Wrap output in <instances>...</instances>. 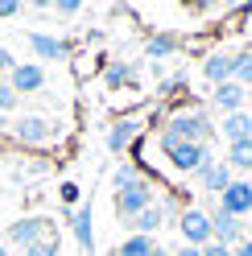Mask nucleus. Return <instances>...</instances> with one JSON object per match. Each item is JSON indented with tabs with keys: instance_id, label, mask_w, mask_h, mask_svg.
Returning a JSON list of instances; mask_svg holds the SVG:
<instances>
[{
	"instance_id": "nucleus-1",
	"label": "nucleus",
	"mask_w": 252,
	"mask_h": 256,
	"mask_svg": "<svg viewBox=\"0 0 252 256\" xmlns=\"http://www.w3.org/2000/svg\"><path fill=\"white\" fill-rule=\"evenodd\" d=\"M162 153H166V162L174 166L178 174H198L202 166L219 162V157L211 153V145H190V140H178L170 132H162Z\"/></svg>"
},
{
	"instance_id": "nucleus-2",
	"label": "nucleus",
	"mask_w": 252,
	"mask_h": 256,
	"mask_svg": "<svg viewBox=\"0 0 252 256\" xmlns=\"http://www.w3.org/2000/svg\"><path fill=\"white\" fill-rule=\"evenodd\" d=\"M166 132L178 136V140H190V145H211L215 128L207 120V112H174V116L166 120Z\"/></svg>"
},
{
	"instance_id": "nucleus-3",
	"label": "nucleus",
	"mask_w": 252,
	"mask_h": 256,
	"mask_svg": "<svg viewBox=\"0 0 252 256\" xmlns=\"http://www.w3.org/2000/svg\"><path fill=\"white\" fill-rule=\"evenodd\" d=\"M178 232L190 248H207L215 240V228H211V215L202 211V206H186V211H178Z\"/></svg>"
},
{
	"instance_id": "nucleus-4",
	"label": "nucleus",
	"mask_w": 252,
	"mask_h": 256,
	"mask_svg": "<svg viewBox=\"0 0 252 256\" xmlns=\"http://www.w3.org/2000/svg\"><path fill=\"white\" fill-rule=\"evenodd\" d=\"M149 206H153V186H149V178L116 194V215L124 219V228H128V223H132L140 211H149Z\"/></svg>"
},
{
	"instance_id": "nucleus-5",
	"label": "nucleus",
	"mask_w": 252,
	"mask_h": 256,
	"mask_svg": "<svg viewBox=\"0 0 252 256\" xmlns=\"http://www.w3.org/2000/svg\"><path fill=\"white\" fill-rule=\"evenodd\" d=\"M12 140L25 149H38V145H50L54 140V124L46 116H21L17 124H12Z\"/></svg>"
},
{
	"instance_id": "nucleus-6",
	"label": "nucleus",
	"mask_w": 252,
	"mask_h": 256,
	"mask_svg": "<svg viewBox=\"0 0 252 256\" xmlns=\"http://www.w3.org/2000/svg\"><path fill=\"white\" fill-rule=\"evenodd\" d=\"M211 228H215V244H224V248H240L244 240H248V232H244V219H236V215H228V211H219V202L211 206Z\"/></svg>"
},
{
	"instance_id": "nucleus-7",
	"label": "nucleus",
	"mask_w": 252,
	"mask_h": 256,
	"mask_svg": "<svg viewBox=\"0 0 252 256\" xmlns=\"http://www.w3.org/2000/svg\"><path fill=\"white\" fill-rule=\"evenodd\" d=\"M54 232H50V219H42V215H29V219H17L8 228V244H17V248H34V244H42V240H50Z\"/></svg>"
},
{
	"instance_id": "nucleus-8",
	"label": "nucleus",
	"mask_w": 252,
	"mask_h": 256,
	"mask_svg": "<svg viewBox=\"0 0 252 256\" xmlns=\"http://www.w3.org/2000/svg\"><path fill=\"white\" fill-rule=\"evenodd\" d=\"M219 211H228L236 219H248L252 215V182L248 178H232V186L219 194Z\"/></svg>"
},
{
	"instance_id": "nucleus-9",
	"label": "nucleus",
	"mask_w": 252,
	"mask_h": 256,
	"mask_svg": "<svg viewBox=\"0 0 252 256\" xmlns=\"http://www.w3.org/2000/svg\"><path fill=\"white\" fill-rule=\"evenodd\" d=\"M8 87L17 95H38V91H46V70L38 62H17V70L8 74Z\"/></svg>"
},
{
	"instance_id": "nucleus-10",
	"label": "nucleus",
	"mask_w": 252,
	"mask_h": 256,
	"mask_svg": "<svg viewBox=\"0 0 252 256\" xmlns=\"http://www.w3.org/2000/svg\"><path fill=\"white\" fill-rule=\"evenodd\" d=\"M29 50H34L38 58H54V62H62V58L74 54V46H70L66 38H54V34H29Z\"/></svg>"
},
{
	"instance_id": "nucleus-11",
	"label": "nucleus",
	"mask_w": 252,
	"mask_h": 256,
	"mask_svg": "<svg viewBox=\"0 0 252 256\" xmlns=\"http://www.w3.org/2000/svg\"><path fill=\"white\" fill-rule=\"evenodd\" d=\"M66 219H70V228H74V240H78V248H83L87 256L96 252V228H91V202H83L78 211H66Z\"/></svg>"
},
{
	"instance_id": "nucleus-12",
	"label": "nucleus",
	"mask_w": 252,
	"mask_h": 256,
	"mask_svg": "<svg viewBox=\"0 0 252 256\" xmlns=\"http://www.w3.org/2000/svg\"><path fill=\"white\" fill-rule=\"evenodd\" d=\"M232 74H236V54H207L202 58V78H207L211 87L232 83Z\"/></svg>"
},
{
	"instance_id": "nucleus-13",
	"label": "nucleus",
	"mask_w": 252,
	"mask_h": 256,
	"mask_svg": "<svg viewBox=\"0 0 252 256\" xmlns=\"http://www.w3.org/2000/svg\"><path fill=\"white\" fill-rule=\"evenodd\" d=\"M140 136V120H132V116H124V120H116L112 128H108V153H124V149H128L132 145V140Z\"/></svg>"
},
{
	"instance_id": "nucleus-14",
	"label": "nucleus",
	"mask_w": 252,
	"mask_h": 256,
	"mask_svg": "<svg viewBox=\"0 0 252 256\" xmlns=\"http://www.w3.org/2000/svg\"><path fill=\"white\" fill-rule=\"evenodd\" d=\"M244 100H248V87H240V83H224V87H215V91H211V104L224 112V116H236V112H244Z\"/></svg>"
},
{
	"instance_id": "nucleus-15",
	"label": "nucleus",
	"mask_w": 252,
	"mask_h": 256,
	"mask_svg": "<svg viewBox=\"0 0 252 256\" xmlns=\"http://www.w3.org/2000/svg\"><path fill=\"white\" fill-rule=\"evenodd\" d=\"M194 178H198V186L207 190V194H224V190L232 186V178H236V174H232L224 162H215V166H202Z\"/></svg>"
},
{
	"instance_id": "nucleus-16",
	"label": "nucleus",
	"mask_w": 252,
	"mask_h": 256,
	"mask_svg": "<svg viewBox=\"0 0 252 256\" xmlns=\"http://www.w3.org/2000/svg\"><path fill=\"white\" fill-rule=\"evenodd\" d=\"M178 50H182V38H178V34H170V29H166V34H153V38L145 42V58H153V66H157L162 58L178 54Z\"/></svg>"
},
{
	"instance_id": "nucleus-17",
	"label": "nucleus",
	"mask_w": 252,
	"mask_h": 256,
	"mask_svg": "<svg viewBox=\"0 0 252 256\" xmlns=\"http://www.w3.org/2000/svg\"><path fill=\"white\" fill-rule=\"evenodd\" d=\"M132 78H136V66H132V62H124V58H112V62L104 66V83H108V91H124Z\"/></svg>"
},
{
	"instance_id": "nucleus-18",
	"label": "nucleus",
	"mask_w": 252,
	"mask_h": 256,
	"mask_svg": "<svg viewBox=\"0 0 252 256\" xmlns=\"http://www.w3.org/2000/svg\"><path fill=\"white\" fill-rule=\"evenodd\" d=\"M219 132L228 136V145H236V140H252V112H236V116H224Z\"/></svg>"
},
{
	"instance_id": "nucleus-19",
	"label": "nucleus",
	"mask_w": 252,
	"mask_h": 256,
	"mask_svg": "<svg viewBox=\"0 0 252 256\" xmlns=\"http://www.w3.org/2000/svg\"><path fill=\"white\" fill-rule=\"evenodd\" d=\"M232 174H252V140H236V145H228V162H224Z\"/></svg>"
},
{
	"instance_id": "nucleus-20",
	"label": "nucleus",
	"mask_w": 252,
	"mask_h": 256,
	"mask_svg": "<svg viewBox=\"0 0 252 256\" xmlns=\"http://www.w3.org/2000/svg\"><path fill=\"white\" fill-rule=\"evenodd\" d=\"M162 223H166V211H162V206L153 202L149 211H140V215H136V219L128 223V232H132V236H149V240H153V232L162 228Z\"/></svg>"
},
{
	"instance_id": "nucleus-21",
	"label": "nucleus",
	"mask_w": 252,
	"mask_h": 256,
	"mask_svg": "<svg viewBox=\"0 0 252 256\" xmlns=\"http://www.w3.org/2000/svg\"><path fill=\"white\" fill-rule=\"evenodd\" d=\"M232 83H240V87L252 91V46L236 54V74H232Z\"/></svg>"
},
{
	"instance_id": "nucleus-22",
	"label": "nucleus",
	"mask_w": 252,
	"mask_h": 256,
	"mask_svg": "<svg viewBox=\"0 0 252 256\" xmlns=\"http://www.w3.org/2000/svg\"><path fill=\"white\" fill-rule=\"evenodd\" d=\"M153 248H157V244H153L149 236H128V240L116 248V256H149Z\"/></svg>"
},
{
	"instance_id": "nucleus-23",
	"label": "nucleus",
	"mask_w": 252,
	"mask_h": 256,
	"mask_svg": "<svg viewBox=\"0 0 252 256\" xmlns=\"http://www.w3.org/2000/svg\"><path fill=\"white\" fill-rule=\"evenodd\" d=\"M136 182H145L140 166H120V170L112 174V186H116V194H120V190H128V186H136Z\"/></svg>"
},
{
	"instance_id": "nucleus-24",
	"label": "nucleus",
	"mask_w": 252,
	"mask_h": 256,
	"mask_svg": "<svg viewBox=\"0 0 252 256\" xmlns=\"http://www.w3.org/2000/svg\"><path fill=\"white\" fill-rule=\"evenodd\" d=\"M182 91H186V78H182V74L162 78V83H157V95H162V100H174V95H182Z\"/></svg>"
},
{
	"instance_id": "nucleus-25",
	"label": "nucleus",
	"mask_w": 252,
	"mask_h": 256,
	"mask_svg": "<svg viewBox=\"0 0 252 256\" xmlns=\"http://www.w3.org/2000/svg\"><path fill=\"white\" fill-rule=\"evenodd\" d=\"M17 104H21V95H17V91H12L8 83H0V116H8V112H12V108H17Z\"/></svg>"
},
{
	"instance_id": "nucleus-26",
	"label": "nucleus",
	"mask_w": 252,
	"mask_h": 256,
	"mask_svg": "<svg viewBox=\"0 0 252 256\" xmlns=\"http://www.w3.org/2000/svg\"><path fill=\"white\" fill-rule=\"evenodd\" d=\"M58 194H62V206H66V211H74V202H78V194H83V190H78L74 182H62Z\"/></svg>"
},
{
	"instance_id": "nucleus-27",
	"label": "nucleus",
	"mask_w": 252,
	"mask_h": 256,
	"mask_svg": "<svg viewBox=\"0 0 252 256\" xmlns=\"http://www.w3.org/2000/svg\"><path fill=\"white\" fill-rule=\"evenodd\" d=\"M58 17H78L83 12V0H58V4H50Z\"/></svg>"
},
{
	"instance_id": "nucleus-28",
	"label": "nucleus",
	"mask_w": 252,
	"mask_h": 256,
	"mask_svg": "<svg viewBox=\"0 0 252 256\" xmlns=\"http://www.w3.org/2000/svg\"><path fill=\"white\" fill-rule=\"evenodd\" d=\"M25 256H58V240L50 236V240H42V244H34Z\"/></svg>"
},
{
	"instance_id": "nucleus-29",
	"label": "nucleus",
	"mask_w": 252,
	"mask_h": 256,
	"mask_svg": "<svg viewBox=\"0 0 252 256\" xmlns=\"http://www.w3.org/2000/svg\"><path fill=\"white\" fill-rule=\"evenodd\" d=\"M96 66H100V62H96V54H87V58H78V66H74V74H78V78H87V74L96 70Z\"/></svg>"
},
{
	"instance_id": "nucleus-30",
	"label": "nucleus",
	"mask_w": 252,
	"mask_h": 256,
	"mask_svg": "<svg viewBox=\"0 0 252 256\" xmlns=\"http://www.w3.org/2000/svg\"><path fill=\"white\" fill-rule=\"evenodd\" d=\"M12 70H17V58H12L4 46H0V74H12Z\"/></svg>"
},
{
	"instance_id": "nucleus-31",
	"label": "nucleus",
	"mask_w": 252,
	"mask_h": 256,
	"mask_svg": "<svg viewBox=\"0 0 252 256\" xmlns=\"http://www.w3.org/2000/svg\"><path fill=\"white\" fill-rule=\"evenodd\" d=\"M17 12H21L17 0H0V21H4V17H17Z\"/></svg>"
},
{
	"instance_id": "nucleus-32",
	"label": "nucleus",
	"mask_w": 252,
	"mask_h": 256,
	"mask_svg": "<svg viewBox=\"0 0 252 256\" xmlns=\"http://www.w3.org/2000/svg\"><path fill=\"white\" fill-rule=\"evenodd\" d=\"M202 256H236V252H232V248H224V244H215V240H211V244L202 248Z\"/></svg>"
},
{
	"instance_id": "nucleus-33",
	"label": "nucleus",
	"mask_w": 252,
	"mask_h": 256,
	"mask_svg": "<svg viewBox=\"0 0 252 256\" xmlns=\"http://www.w3.org/2000/svg\"><path fill=\"white\" fill-rule=\"evenodd\" d=\"M174 256H202V248H190V244H182V248H178Z\"/></svg>"
},
{
	"instance_id": "nucleus-34",
	"label": "nucleus",
	"mask_w": 252,
	"mask_h": 256,
	"mask_svg": "<svg viewBox=\"0 0 252 256\" xmlns=\"http://www.w3.org/2000/svg\"><path fill=\"white\" fill-rule=\"evenodd\" d=\"M236 256H252V240H244V244L236 248Z\"/></svg>"
},
{
	"instance_id": "nucleus-35",
	"label": "nucleus",
	"mask_w": 252,
	"mask_h": 256,
	"mask_svg": "<svg viewBox=\"0 0 252 256\" xmlns=\"http://www.w3.org/2000/svg\"><path fill=\"white\" fill-rule=\"evenodd\" d=\"M8 132V116H0V136H4Z\"/></svg>"
},
{
	"instance_id": "nucleus-36",
	"label": "nucleus",
	"mask_w": 252,
	"mask_h": 256,
	"mask_svg": "<svg viewBox=\"0 0 252 256\" xmlns=\"http://www.w3.org/2000/svg\"><path fill=\"white\" fill-rule=\"evenodd\" d=\"M149 256H174V252H166V248H153V252H149Z\"/></svg>"
},
{
	"instance_id": "nucleus-37",
	"label": "nucleus",
	"mask_w": 252,
	"mask_h": 256,
	"mask_svg": "<svg viewBox=\"0 0 252 256\" xmlns=\"http://www.w3.org/2000/svg\"><path fill=\"white\" fill-rule=\"evenodd\" d=\"M244 232H248V240H252V215H248V219H244Z\"/></svg>"
},
{
	"instance_id": "nucleus-38",
	"label": "nucleus",
	"mask_w": 252,
	"mask_h": 256,
	"mask_svg": "<svg viewBox=\"0 0 252 256\" xmlns=\"http://www.w3.org/2000/svg\"><path fill=\"white\" fill-rule=\"evenodd\" d=\"M0 256H8V244H4V240H0Z\"/></svg>"
},
{
	"instance_id": "nucleus-39",
	"label": "nucleus",
	"mask_w": 252,
	"mask_h": 256,
	"mask_svg": "<svg viewBox=\"0 0 252 256\" xmlns=\"http://www.w3.org/2000/svg\"><path fill=\"white\" fill-rule=\"evenodd\" d=\"M0 83H4V74H0Z\"/></svg>"
}]
</instances>
